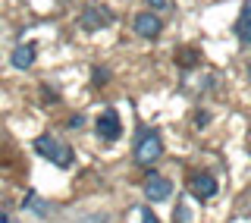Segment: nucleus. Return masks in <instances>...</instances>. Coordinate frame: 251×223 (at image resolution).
Masks as SVG:
<instances>
[{"label": "nucleus", "instance_id": "6e6552de", "mask_svg": "<svg viewBox=\"0 0 251 223\" xmlns=\"http://www.w3.org/2000/svg\"><path fill=\"white\" fill-rule=\"evenodd\" d=\"M35 57H38V51H35V44H19V47H16V51H13V66L16 69H28L31 66V63H35Z\"/></svg>", "mask_w": 251, "mask_h": 223}, {"label": "nucleus", "instance_id": "7ed1b4c3", "mask_svg": "<svg viewBox=\"0 0 251 223\" xmlns=\"http://www.w3.org/2000/svg\"><path fill=\"white\" fill-rule=\"evenodd\" d=\"M94 132L100 135L104 141H116L123 135V123H120V113L116 110H104L98 119H94Z\"/></svg>", "mask_w": 251, "mask_h": 223}, {"label": "nucleus", "instance_id": "dca6fc26", "mask_svg": "<svg viewBox=\"0 0 251 223\" xmlns=\"http://www.w3.org/2000/svg\"><path fill=\"white\" fill-rule=\"evenodd\" d=\"M207 119H210L207 113H198V129H204V126H207Z\"/></svg>", "mask_w": 251, "mask_h": 223}, {"label": "nucleus", "instance_id": "f257e3e1", "mask_svg": "<svg viewBox=\"0 0 251 223\" xmlns=\"http://www.w3.org/2000/svg\"><path fill=\"white\" fill-rule=\"evenodd\" d=\"M163 154V141H160V132L157 129H141L138 139H135V161L141 167H151L160 161Z\"/></svg>", "mask_w": 251, "mask_h": 223}, {"label": "nucleus", "instance_id": "20e7f679", "mask_svg": "<svg viewBox=\"0 0 251 223\" xmlns=\"http://www.w3.org/2000/svg\"><path fill=\"white\" fill-rule=\"evenodd\" d=\"M145 195L151 198V201H167V198H173V182L167 176H160V173H148L145 176Z\"/></svg>", "mask_w": 251, "mask_h": 223}, {"label": "nucleus", "instance_id": "f8f14e48", "mask_svg": "<svg viewBox=\"0 0 251 223\" xmlns=\"http://www.w3.org/2000/svg\"><path fill=\"white\" fill-rule=\"evenodd\" d=\"M141 223H160V220H157V214L151 208H141Z\"/></svg>", "mask_w": 251, "mask_h": 223}, {"label": "nucleus", "instance_id": "9b49d317", "mask_svg": "<svg viewBox=\"0 0 251 223\" xmlns=\"http://www.w3.org/2000/svg\"><path fill=\"white\" fill-rule=\"evenodd\" d=\"M239 38L242 41H251V22H239Z\"/></svg>", "mask_w": 251, "mask_h": 223}, {"label": "nucleus", "instance_id": "423d86ee", "mask_svg": "<svg viewBox=\"0 0 251 223\" xmlns=\"http://www.w3.org/2000/svg\"><path fill=\"white\" fill-rule=\"evenodd\" d=\"M78 22H82L88 31H98V28H104L107 22H110V13L100 10V6H85L82 16H78Z\"/></svg>", "mask_w": 251, "mask_h": 223}, {"label": "nucleus", "instance_id": "ddd939ff", "mask_svg": "<svg viewBox=\"0 0 251 223\" xmlns=\"http://www.w3.org/2000/svg\"><path fill=\"white\" fill-rule=\"evenodd\" d=\"M239 22H251V0H245V6H242V19Z\"/></svg>", "mask_w": 251, "mask_h": 223}, {"label": "nucleus", "instance_id": "1a4fd4ad", "mask_svg": "<svg viewBox=\"0 0 251 223\" xmlns=\"http://www.w3.org/2000/svg\"><path fill=\"white\" fill-rule=\"evenodd\" d=\"M179 63L182 66H195L198 63V51H179Z\"/></svg>", "mask_w": 251, "mask_h": 223}, {"label": "nucleus", "instance_id": "0eeeda50", "mask_svg": "<svg viewBox=\"0 0 251 223\" xmlns=\"http://www.w3.org/2000/svg\"><path fill=\"white\" fill-rule=\"evenodd\" d=\"M160 28H163V22L157 19L154 13H138L135 16V31L141 38H157L160 35Z\"/></svg>", "mask_w": 251, "mask_h": 223}, {"label": "nucleus", "instance_id": "f3484780", "mask_svg": "<svg viewBox=\"0 0 251 223\" xmlns=\"http://www.w3.org/2000/svg\"><path fill=\"white\" fill-rule=\"evenodd\" d=\"M248 73H251V63H248Z\"/></svg>", "mask_w": 251, "mask_h": 223}, {"label": "nucleus", "instance_id": "2eb2a0df", "mask_svg": "<svg viewBox=\"0 0 251 223\" xmlns=\"http://www.w3.org/2000/svg\"><path fill=\"white\" fill-rule=\"evenodd\" d=\"M82 123H85L82 116H73V119H69V129H78V126H82Z\"/></svg>", "mask_w": 251, "mask_h": 223}, {"label": "nucleus", "instance_id": "f03ea898", "mask_svg": "<svg viewBox=\"0 0 251 223\" xmlns=\"http://www.w3.org/2000/svg\"><path fill=\"white\" fill-rule=\"evenodd\" d=\"M35 151L47 161H53L57 167H69L73 164V148L60 145L57 139H50V135H41V139H35Z\"/></svg>", "mask_w": 251, "mask_h": 223}, {"label": "nucleus", "instance_id": "9d476101", "mask_svg": "<svg viewBox=\"0 0 251 223\" xmlns=\"http://www.w3.org/2000/svg\"><path fill=\"white\" fill-rule=\"evenodd\" d=\"M91 82L94 85H107L110 82V73H107L104 66H98V69H94V76H91Z\"/></svg>", "mask_w": 251, "mask_h": 223}, {"label": "nucleus", "instance_id": "4468645a", "mask_svg": "<svg viewBox=\"0 0 251 223\" xmlns=\"http://www.w3.org/2000/svg\"><path fill=\"white\" fill-rule=\"evenodd\" d=\"M148 6H151V10H163V6H167V0H148Z\"/></svg>", "mask_w": 251, "mask_h": 223}, {"label": "nucleus", "instance_id": "39448f33", "mask_svg": "<svg viewBox=\"0 0 251 223\" xmlns=\"http://www.w3.org/2000/svg\"><path fill=\"white\" fill-rule=\"evenodd\" d=\"M188 189H192L201 201H210V198L217 195V179L210 176V173H192V176H188Z\"/></svg>", "mask_w": 251, "mask_h": 223}]
</instances>
